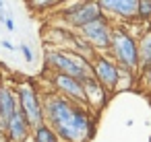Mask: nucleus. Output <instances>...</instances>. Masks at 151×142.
<instances>
[{
	"mask_svg": "<svg viewBox=\"0 0 151 142\" xmlns=\"http://www.w3.org/2000/svg\"><path fill=\"white\" fill-rule=\"evenodd\" d=\"M42 107L44 121L62 142H89L93 138L95 117L87 105L77 103L52 89L42 93Z\"/></svg>",
	"mask_w": 151,
	"mask_h": 142,
	"instance_id": "1",
	"label": "nucleus"
},
{
	"mask_svg": "<svg viewBox=\"0 0 151 142\" xmlns=\"http://www.w3.org/2000/svg\"><path fill=\"white\" fill-rule=\"evenodd\" d=\"M99 15H101V9H99V4H97V0H83V2H81L75 11H70V13H66V15H60V19H62V23H64L66 27L79 29L81 25H85V23L97 19Z\"/></svg>",
	"mask_w": 151,
	"mask_h": 142,
	"instance_id": "8",
	"label": "nucleus"
},
{
	"mask_svg": "<svg viewBox=\"0 0 151 142\" xmlns=\"http://www.w3.org/2000/svg\"><path fill=\"white\" fill-rule=\"evenodd\" d=\"M17 99H19V109L27 117L31 130L44 124V107H42V93L31 80H19L15 84Z\"/></svg>",
	"mask_w": 151,
	"mask_h": 142,
	"instance_id": "3",
	"label": "nucleus"
},
{
	"mask_svg": "<svg viewBox=\"0 0 151 142\" xmlns=\"http://www.w3.org/2000/svg\"><path fill=\"white\" fill-rule=\"evenodd\" d=\"M4 136L9 138V142H27L31 138V126L21 109H15V113L6 119Z\"/></svg>",
	"mask_w": 151,
	"mask_h": 142,
	"instance_id": "10",
	"label": "nucleus"
},
{
	"mask_svg": "<svg viewBox=\"0 0 151 142\" xmlns=\"http://www.w3.org/2000/svg\"><path fill=\"white\" fill-rule=\"evenodd\" d=\"M15 109H19V99H17V91L15 84H6L0 80V126H6V119L15 113Z\"/></svg>",
	"mask_w": 151,
	"mask_h": 142,
	"instance_id": "11",
	"label": "nucleus"
},
{
	"mask_svg": "<svg viewBox=\"0 0 151 142\" xmlns=\"http://www.w3.org/2000/svg\"><path fill=\"white\" fill-rule=\"evenodd\" d=\"M31 140L33 142H62L60 138H58V134L44 121L42 126H37L35 130H31Z\"/></svg>",
	"mask_w": 151,
	"mask_h": 142,
	"instance_id": "14",
	"label": "nucleus"
},
{
	"mask_svg": "<svg viewBox=\"0 0 151 142\" xmlns=\"http://www.w3.org/2000/svg\"><path fill=\"white\" fill-rule=\"evenodd\" d=\"M4 25H6V29H9V31H15V21H13L11 17H6V19H4Z\"/></svg>",
	"mask_w": 151,
	"mask_h": 142,
	"instance_id": "18",
	"label": "nucleus"
},
{
	"mask_svg": "<svg viewBox=\"0 0 151 142\" xmlns=\"http://www.w3.org/2000/svg\"><path fill=\"white\" fill-rule=\"evenodd\" d=\"M139 21L151 23V0H139Z\"/></svg>",
	"mask_w": 151,
	"mask_h": 142,
	"instance_id": "15",
	"label": "nucleus"
},
{
	"mask_svg": "<svg viewBox=\"0 0 151 142\" xmlns=\"http://www.w3.org/2000/svg\"><path fill=\"white\" fill-rule=\"evenodd\" d=\"M52 89L77 103L85 105V89H83V80L66 74V72H52Z\"/></svg>",
	"mask_w": 151,
	"mask_h": 142,
	"instance_id": "7",
	"label": "nucleus"
},
{
	"mask_svg": "<svg viewBox=\"0 0 151 142\" xmlns=\"http://www.w3.org/2000/svg\"><path fill=\"white\" fill-rule=\"evenodd\" d=\"M0 134H2V130H0Z\"/></svg>",
	"mask_w": 151,
	"mask_h": 142,
	"instance_id": "21",
	"label": "nucleus"
},
{
	"mask_svg": "<svg viewBox=\"0 0 151 142\" xmlns=\"http://www.w3.org/2000/svg\"><path fill=\"white\" fill-rule=\"evenodd\" d=\"M2 134H4V132H2ZM2 134H0V138H2ZM2 142H9V138H6V136H4V140H2Z\"/></svg>",
	"mask_w": 151,
	"mask_h": 142,
	"instance_id": "20",
	"label": "nucleus"
},
{
	"mask_svg": "<svg viewBox=\"0 0 151 142\" xmlns=\"http://www.w3.org/2000/svg\"><path fill=\"white\" fill-rule=\"evenodd\" d=\"M19 50H21V54L25 56V62H33V54H31V48L29 45H19Z\"/></svg>",
	"mask_w": 151,
	"mask_h": 142,
	"instance_id": "16",
	"label": "nucleus"
},
{
	"mask_svg": "<svg viewBox=\"0 0 151 142\" xmlns=\"http://www.w3.org/2000/svg\"><path fill=\"white\" fill-rule=\"evenodd\" d=\"M112 27H114L112 21L106 15H99L97 19L81 25L77 29V33L83 39H87L95 48V52H108L110 50V39H112Z\"/></svg>",
	"mask_w": 151,
	"mask_h": 142,
	"instance_id": "4",
	"label": "nucleus"
},
{
	"mask_svg": "<svg viewBox=\"0 0 151 142\" xmlns=\"http://www.w3.org/2000/svg\"><path fill=\"white\" fill-rule=\"evenodd\" d=\"M4 9V0H0V11H2Z\"/></svg>",
	"mask_w": 151,
	"mask_h": 142,
	"instance_id": "19",
	"label": "nucleus"
},
{
	"mask_svg": "<svg viewBox=\"0 0 151 142\" xmlns=\"http://www.w3.org/2000/svg\"><path fill=\"white\" fill-rule=\"evenodd\" d=\"M97 4L110 21L130 23L139 19V0H97Z\"/></svg>",
	"mask_w": 151,
	"mask_h": 142,
	"instance_id": "6",
	"label": "nucleus"
},
{
	"mask_svg": "<svg viewBox=\"0 0 151 142\" xmlns=\"http://www.w3.org/2000/svg\"><path fill=\"white\" fill-rule=\"evenodd\" d=\"M137 45H139V60H141V68L151 64V27L145 29L139 37H137Z\"/></svg>",
	"mask_w": 151,
	"mask_h": 142,
	"instance_id": "12",
	"label": "nucleus"
},
{
	"mask_svg": "<svg viewBox=\"0 0 151 142\" xmlns=\"http://www.w3.org/2000/svg\"><path fill=\"white\" fill-rule=\"evenodd\" d=\"M137 78H139V72H137V70H130V68H122V66H120V72H118V82H116L114 93L130 91V89L134 87Z\"/></svg>",
	"mask_w": 151,
	"mask_h": 142,
	"instance_id": "13",
	"label": "nucleus"
},
{
	"mask_svg": "<svg viewBox=\"0 0 151 142\" xmlns=\"http://www.w3.org/2000/svg\"><path fill=\"white\" fill-rule=\"evenodd\" d=\"M0 45H2L4 50H9V52H15V50H17V45H13L9 39H0Z\"/></svg>",
	"mask_w": 151,
	"mask_h": 142,
	"instance_id": "17",
	"label": "nucleus"
},
{
	"mask_svg": "<svg viewBox=\"0 0 151 142\" xmlns=\"http://www.w3.org/2000/svg\"><path fill=\"white\" fill-rule=\"evenodd\" d=\"M108 54L118 62V66L122 68H130V70H141V60H139V45H137V37L130 35L126 29H122L120 25L112 27V39H110V50Z\"/></svg>",
	"mask_w": 151,
	"mask_h": 142,
	"instance_id": "2",
	"label": "nucleus"
},
{
	"mask_svg": "<svg viewBox=\"0 0 151 142\" xmlns=\"http://www.w3.org/2000/svg\"><path fill=\"white\" fill-rule=\"evenodd\" d=\"M91 66H93V78H97L110 93H114L118 82V72H120L118 62L108 52H97L95 58L91 60Z\"/></svg>",
	"mask_w": 151,
	"mask_h": 142,
	"instance_id": "5",
	"label": "nucleus"
},
{
	"mask_svg": "<svg viewBox=\"0 0 151 142\" xmlns=\"http://www.w3.org/2000/svg\"><path fill=\"white\" fill-rule=\"evenodd\" d=\"M83 89H85V105L91 111H101L110 99V91L97 80V78H85L83 80Z\"/></svg>",
	"mask_w": 151,
	"mask_h": 142,
	"instance_id": "9",
	"label": "nucleus"
}]
</instances>
